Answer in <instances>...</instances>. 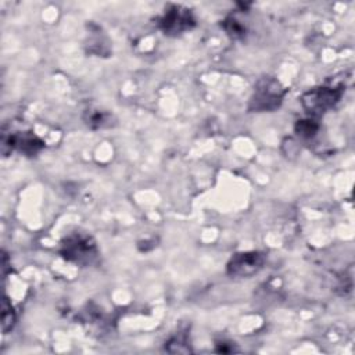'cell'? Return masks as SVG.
I'll return each mask as SVG.
<instances>
[{
  "label": "cell",
  "instance_id": "cell-1",
  "mask_svg": "<svg viewBox=\"0 0 355 355\" xmlns=\"http://www.w3.org/2000/svg\"><path fill=\"white\" fill-rule=\"evenodd\" d=\"M283 96L284 89L277 80L272 78H263L257 83L254 89V94L250 100V110L257 112L275 111L280 107Z\"/></svg>",
  "mask_w": 355,
  "mask_h": 355
},
{
  "label": "cell",
  "instance_id": "cell-2",
  "mask_svg": "<svg viewBox=\"0 0 355 355\" xmlns=\"http://www.w3.org/2000/svg\"><path fill=\"white\" fill-rule=\"evenodd\" d=\"M60 252L67 261L79 265H89L94 261L97 255V248L90 236L73 233L62 240Z\"/></svg>",
  "mask_w": 355,
  "mask_h": 355
},
{
  "label": "cell",
  "instance_id": "cell-3",
  "mask_svg": "<svg viewBox=\"0 0 355 355\" xmlns=\"http://www.w3.org/2000/svg\"><path fill=\"white\" fill-rule=\"evenodd\" d=\"M343 93L341 86H320L308 90L301 97L302 107L311 115H322L327 110L333 108L340 100Z\"/></svg>",
  "mask_w": 355,
  "mask_h": 355
},
{
  "label": "cell",
  "instance_id": "cell-4",
  "mask_svg": "<svg viewBox=\"0 0 355 355\" xmlns=\"http://www.w3.org/2000/svg\"><path fill=\"white\" fill-rule=\"evenodd\" d=\"M265 255L259 251H247L234 254L227 262V275L233 277H250L262 269Z\"/></svg>",
  "mask_w": 355,
  "mask_h": 355
},
{
  "label": "cell",
  "instance_id": "cell-5",
  "mask_svg": "<svg viewBox=\"0 0 355 355\" xmlns=\"http://www.w3.org/2000/svg\"><path fill=\"white\" fill-rule=\"evenodd\" d=\"M194 24V17L189 8L182 6H171L161 19V29L165 32V35L175 36L191 29Z\"/></svg>",
  "mask_w": 355,
  "mask_h": 355
},
{
  "label": "cell",
  "instance_id": "cell-6",
  "mask_svg": "<svg viewBox=\"0 0 355 355\" xmlns=\"http://www.w3.org/2000/svg\"><path fill=\"white\" fill-rule=\"evenodd\" d=\"M1 309V330L3 333H8L15 324V312L7 297L3 298Z\"/></svg>",
  "mask_w": 355,
  "mask_h": 355
},
{
  "label": "cell",
  "instance_id": "cell-7",
  "mask_svg": "<svg viewBox=\"0 0 355 355\" xmlns=\"http://www.w3.org/2000/svg\"><path fill=\"white\" fill-rule=\"evenodd\" d=\"M295 132L302 137H312L318 132V123L312 119L298 121L295 126Z\"/></svg>",
  "mask_w": 355,
  "mask_h": 355
},
{
  "label": "cell",
  "instance_id": "cell-8",
  "mask_svg": "<svg viewBox=\"0 0 355 355\" xmlns=\"http://www.w3.org/2000/svg\"><path fill=\"white\" fill-rule=\"evenodd\" d=\"M87 123H97V126H103V123L105 122V115L101 114V112H96L94 115H92L89 119Z\"/></svg>",
  "mask_w": 355,
  "mask_h": 355
}]
</instances>
